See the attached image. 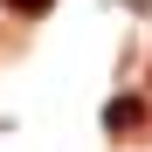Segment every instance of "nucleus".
I'll return each instance as SVG.
<instances>
[{
  "mask_svg": "<svg viewBox=\"0 0 152 152\" xmlns=\"http://www.w3.org/2000/svg\"><path fill=\"white\" fill-rule=\"evenodd\" d=\"M104 124H111V132H132V124H138V97H118V104L104 111Z\"/></svg>",
  "mask_w": 152,
  "mask_h": 152,
  "instance_id": "f257e3e1",
  "label": "nucleus"
},
{
  "mask_svg": "<svg viewBox=\"0 0 152 152\" xmlns=\"http://www.w3.org/2000/svg\"><path fill=\"white\" fill-rule=\"evenodd\" d=\"M7 7H14V14H48L56 0H7Z\"/></svg>",
  "mask_w": 152,
  "mask_h": 152,
  "instance_id": "f03ea898",
  "label": "nucleus"
}]
</instances>
